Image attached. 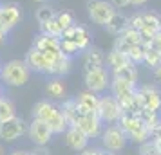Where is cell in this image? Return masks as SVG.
Instances as JSON below:
<instances>
[{
  "instance_id": "obj_1",
  "label": "cell",
  "mask_w": 161,
  "mask_h": 155,
  "mask_svg": "<svg viewBox=\"0 0 161 155\" xmlns=\"http://www.w3.org/2000/svg\"><path fill=\"white\" fill-rule=\"evenodd\" d=\"M33 117L42 119L44 123H47L54 135L64 133L67 130V126H69L65 117H64V114H62V110H60V106L54 105L53 101H49V99H40L38 103H35V106H33Z\"/></svg>"
},
{
  "instance_id": "obj_2",
  "label": "cell",
  "mask_w": 161,
  "mask_h": 155,
  "mask_svg": "<svg viewBox=\"0 0 161 155\" xmlns=\"http://www.w3.org/2000/svg\"><path fill=\"white\" fill-rule=\"evenodd\" d=\"M31 70L25 59H9L0 67V81L6 87H24L29 81Z\"/></svg>"
},
{
  "instance_id": "obj_3",
  "label": "cell",
  "mask_w": 161,
  "mask_h": 155,
  "mask_svg": "<svg viewBox=\"0 0 161 155\" xmlns=\"http://www.w3.org/2000/svg\"><path fill=\"white\" fill-rule=\"evenodd\" d=\"M118 125L125 132L127 139L130 141V142H134V144H141V142H145V141L150 139V130L143 125V121L136 114H127V112H123V116L119 117Z\"/></svg>"
},
{
  "instance_id": "obj_4",
  "label": "cell",
  "mask_w": 161,
  "mask_h": 155,
  "mask_svg": "<svg viewBox=\"0 0 161 155\" xmlns=\"http://www.w3.org/2000/svg\"><path fill=\"white\" fill-rule=\"evenodd\" d=\"M100 142H102V148L109 153H118L121 152L125 146H127V135L125 132L119 128V125H107L103 128L102 135H100Z\"/></svg>"
},
{
  "instance_id": "obj_5",
  "label": "cell",
  "mask_w": 161,
  "mask_h": 155,
  "mask_svg": "<svg viewBox=\"0 0 161 155\" xmlns=\"http://www.w3.org/2000/svg\"><path fill=\"white\" fill-rule=\"evenodd\" d=\"M110 70L107 67H96L91 70H83V81L87 90H92L96 94H102L110 87Z\"/></svg>"
},
{
  "instance_id": "obj_6",
  "label": "cell",
  "mask_w": 161,
  "mask_h": 155,
  "mask_svg": "<svg viewBox=\"0 0 161 155\" xmlns=\"http://www.w3.org/2000/svg\"><path fill=\"white\" fill-rule=\"evenodd\" d=\"M118 9L107 0H87V15L94 25H105Z\"/></svg>"
},
{
  "instance_id": "obj_7",
  "label": "cell",
  "mask_w": 161,
  "mask_h": 155,
  "mask_svg": "<svg viewBox=\"0 0 161 155\" xmlns=\"http://www.w3.org/2000/svg\"><path fill=\"white\" fill-rule=\"evenodd\" d=\"M123 116L121 105L114 96H100V105H98V117L103 121V125H116L119 117Z\"/></svg>"
},
{
  "instance_id": "obj_8",
  "label": "cell",
  "mask_w": 161,
  "mask_h": 155,
  "mask_svg": "<svg viewBox=\"0 0 161 155\" xmlns=\"http://www.w3.org/2000/svg\"><path fill=\"white\" fill-rule=\"evenodd\" d=\"M27 135H29V139L33 141L35 146H47L54 133L51 132L47 123H44L42 119L33 117L31 123H27Z\"/></svg>"
},
{
  "instance_id": "obj_9",
  "label": "cell",
  "mask_w": 161,
  "mask_h": 155,
  "mask_svg": "<svg viewBox=\"0 0 161 155\" xmlns=\"http://www.w3.org/2000/svg\"><path fill=\"white\" fill-rule=\"evenodd\" d=\"M58 54H45V52H40V51H36L35 47H31L29 52L25 54V63H27V67H29L31 72L47 74L49 72L51 63L54 61V58H56Z\"/></svg>"
},
{
  "instance_id": "obj_10",
  "label": "cell",
  "mask_w": 161,
  "mask_h": 155,
  "mask_svg": "<svg viewBox=\"0 0 161 155\" xmlns=\"http://www.w3.org/2000/svg\"><path fill=\"white\" fill-rule=\"evenodd\" d=\"M24 133H27V123L18 116L0 123V139L6 142H13V141L20 139Z\"/></svg>"
},
{
  "instance_id": "obj_11",
  "label": "cell",
  "mask_w": 161,
  "mask_h": 155,
  "mask_svg": "<svg viewBox=\"0 0 161 155\" xmlns=\"http://www.w3.org/2000/svg\"><path fill=\"white\" fill-rule=\"evenodd\" d=\"M22 20V9L15 2H8V4H0V27L2 29L13 31Z\"/></svg>"
},
{
  "instance_id": "obj_12",
  "label": "cell",
  "mask_w": 161,
  "mask_h": 155,
  "mask_svg": "<svg viewBox=\"0 0 161 155\" xmlns=\"http://www.w3.org/2000/svg\"><path fill=\"white\" fill-rule=\"evenodd\" d=\"M60 38L74 42L81 52L87 51L89 47H91V33H89V29L85 27V25H81V23H74V25H71L69 29L64 31V34H62Z\"/></svg>"
},
{
  "instance_id": "obj_13",
  "label": "cell",
  "mask_w": 161,
  "mask_h": 155,
  "mask_svg": "<svg viewBox=\"0 0 161 155\" xmlns=\"http://www.w3.org/2000/svg\"><path fill=\"white\" fill-rule=\"evenodd\" d=\"M138 97L143 108H150V110H161V90L156 85H141L138 87Z\"/></svg>"
},
{
  "instance_id": "obj_14",
  "label": "cell",
  "mask_w": 161,
  "mask_h": 155,
  "mask_svg": "<svg viewBox=\"0 0 161 155\" xmlns=\"http://www.w3.org/2000/svg\"><path fill=\"white\" fill-rule=\"evenodd\" d=\"M109 89H110V96L116 97L118 101H119V105H125L127 101H130L132 97L136 96L138 85H136V83H129V81H123V80L112 78Z\"/></svg>"
},
{
  "instance_id": "obj_15",
  "label": "cell",
  "mask_w": 161,
  "mask_h": 155,
  "mask_svg": "<svg viewBox=\"0 0 161 155\" xmlns=\"http://www.w3.org/2000/svg\"><path fill=\"white\" fill-rule=\"evenodd\" d=\"M76 126L87 135L89 139H100L103 128H105L103 121L98 117V114H94V112H92V114H87V116H83V117L78 121V125Z\"/></svg>"
},
{
  "instance_id": "obj_16",
  "label": "cell",
  "mask_w": 161,
  "mask_h": 155,
  "mask_svg": "<svg viewBox=\"0 0 161 155\" xmlns=\"http://www.w3.org/2000/svg\"><path fill=\"white\" fill-rule=\"evenodd\" d=\"M64 141H65L67 146L71 150H74V152L85 150L89 146V142H91V139L81 132L78 126H67V130L64 132Z\"/></svg>"
},
{
  "instance_id": "obj_17",
  "label": "cell",
  "mask_w": 161,
  "mask_h": 155,
  "mask_svg": "<svg viewBox=\"0 0 161 155\" xmlns=\"http://www.w3.org/2000/svg\"><path fill=\"white\" fill-rule=\"evenodd\" d=\"M76 103H78V108H80L81 116H87V114H98V105H100V94H96L92 90H83L78 96L74 97Z\"/></svg>"
},
{
  "instance_id": "obj_18",
  "label": "cell",
  "mask_w": 161,
  "mask_h": 155,
  "mask_svg": "<svg viewBox=\"0 0 161 155\" xmlns=\"http://www.w3.org/2000/svg\"><path fill=\"white\" fill-rule=\"evenodd\" d=\"M138 44H143V42H141V34H139V31L127 27V29H125L123 33L116 38L114 49L119 51V52H123V54H127L132 45H138Z\"/></svg>"
},
{
  "instance_id": "obj_19",
  "label": "cell",
  "mask_w": 161,
  "mask_h": 155,
  "mask_svg": "<svg viewBox=\"0 0 161 155\" xmlns=\"http://www.w3.org/2000/svg\"><path fill=\"white\" fill-rule=\"evenodd\" d=\"M33 47L40 52H45V54H58L60 52V38L40 33V34L35 38Z\"/></svg>"
},
{
  "instance_id": "obj_20",
  "label": "cell",
  "mask_w": 161,
  "mask_h": 155,
  "mask_svg": "<svg viewBox=\"0 0 161 155\" xmlns=\"http://www.w3.org/2000/svg\"><path fill=\"white\" fill-rule=\"evenodd\" d=\"M71 70H73V58H69V56L60 52L58 56L54 58V61L51 63V67H49L47 76H51V78H64Z\"/></svg>"
},
{
  "instance_id": "obj_21",
  "label": "cell",
  "mask_w": 161,
  "mask_h": 155,
  "mask_svg": "<svg viewBox=\"0 0 161 155\" xmlns=\"http://www.w3.org/2000/svg\"><path fill=\"white\" fill-rule=\"evenodd\" d=\"M58 106H60V110H62V114H64V117H65V121H67L69 126H76L78 121L83 117L80 108H78L76 99H64V103L58 105Z\"/></svg>"
},
{
  "instance_id": "obj_22",
  "label": "cell",
  "mask_w": 161,
  "mask_h": 155,
  "mask_svg": "<svg viewBox=\"0 0 161 155\" xmlns=\"http://www.w3.org/2000/svg\"><path fill=\"white\" fill-rule=\"evenodd\" d=\"M96 67H105V54L98 47H89L83 51V70H91Z\"/></svg>"
},
{
  "instance_id": "obj_23",
  "label": "cell",
  "mask_w": 161,
  "mask_h": 155,
  "mask_svg": "<svg viewBox=\"0 0 161 155\" xmlns=\"http://www.w3.org/2000/svg\"><path fill=\"white\" fill-rule=\"evenodd\" d=\"M103 27L107 29L109 34H112V36H119V34L129 27V16L123 15V13H119V11H116Z\"/></svg>"
},
{
  "instance_id": "obj_24",
  "label": "cell",
  "mask_w": 161,
  "mask_h": 155,
  "mask_svg": "<svg viewBox=\"0 0 161 155\" xmlns=\"http://www.w3.org/2000/svg\"><path fill=\"white\" fill-rule=\"evenodd\" d=\"M110 78L123 80V81L136 83V85H138V69H136V65H132V63H127V65L119 67L116 70H112V72H110Z\"/></svg>"
},
{
  "instance_id": "obj_25",
  "label": "cell",
  "mask_w": 161,
  "mask_h": 155,
  "mask_svg": "<svg viewBox=\"0 0 161 155\" xmlns=\"http://www.w3.org/2000/svg\"><path fill=\"white\" fill-rule=\"evenodd\" d=\"M45 94L49 99H64L65 97V85L62 81V78H51L45 83Z\"/></svg>"
},
{
  "instance_id": "obj_26",
  "label": "cell",
  "mask_w": 161,
  "mask_h": 155,
  "mask_svg": "<svg viewBox=\"0 0 161 155\" xmlns=\"http://www.w3.org/2000/svg\"><path fill=\"white\" fill-rule=\"evenodd\" d=\"M127 63H130V61H129V58L125 56L123 52L116 51V49H112V51L105 56V65L109 67L110 72H112V70H116V69H119V67L127 65Z\"/></svg>"
},
{
  "instance_id": "obj_27",
  "label": "cell",
  "mask_w": 161,
  "mask_h": 155,
  "mask_svg": "<svg viewBox=\"0 0 161 155\" xmlns=\"http://www.w3.org/2000/svg\"><path fill=\"white\" fill-rule=\"evenodd\" d=\"M141 16H143V27H148L152 31H161V15H158L156 11H141Z\"/></svg>"
},
{
  "instance_id": "obj_28",
  "label": "cell",
  "mask_w": 161,
  "mask_h": 155,
  "mask_svg": "<svg viewBox=\"0 0 161 155\" xmlns=\"http://www.w3.org/2000/svg\"><path fill=\"white\" fill-rule=\"evenodd\" d=\"M139 116V119L143 121V125L148 128V130H152L154 126L158 125L161 121V114H159V110H150V108H143V110L138 114Z\"/></svg>"
},
{
  "instance_id": "obj_29",
  "label": "cell",
  "mask_w": 161,
  "mask_h": 155,
  "mask_svg": "<svg viewBox=\"0 0 161 155\" xmlns=\"http://www.w3.org/2000/svg\"><path fill=\"white\" fill-rule=\"evenodd\" d=\"M143 65H147L150 70H154L156 67L161 65V52L158 49H154L150 45L145 47V58H143Z\"/></svg>"
},
{
  "instance_id": "obj_30",
  "label": "cell",
  "mask_w": 161,
  "mask_h": 155,
  "mask_svg": "<svg viewBox=\"0 0 161 155\" xmlns=\"http://www.w3.org/2000/svg\"><path fill=\"white\" fill-rule=\"evenodd\" d=\"M16 116V108H15V103L8 99V97L0 96V123L8 121V119L15 117Z\"/></svg>"
},
{
  "instance_id": "obj_31",
  "label": "cell",
  "mask_w": 161,
  "mask_h": 155,
  "mask_svg": "<svg viewBox=\"0 0 161 155\" xmlns=\"http://www.w3.org/2000/svg\"><path fill=\"white\" fill-rule=\"evenodd\" d=\"M145 44H138V45H132L130 49H129V52L125 54L127 58H129V61H130L132 65H141L143 63V58H145Z\"/></svg>"
},
{
  "instance_id": "obj_32",
  "label": "cell",
  "mask_w": 161,
  "mask_h": 155,
  "mask_svg": "<svg viewBox=\"0 0 161 155\" xmlns=\"http://www.w3.org/2000/svg\"><path fill=\"white\" fill-rule=\"evenodd\" d=\"M40 33H44V34H51V36L60 38L64 31H62V27L58 25L56 18H51V20H47V22H42V23H40Z\"/></svg>"
},
{
  "instance_id": "obj_33",
  "label": "cell",
  "mask_w": 161,
  "mask_h": 155,
  "mask_svg": "<svg viewBox=\"0 0 161 155\" xmlns=\"http://www.w3.org/2000/svg\"><path fill=\"white\" fill-rule=\"evenodd\" d=\"M54 16H56V9L51 8V6H47V4H42V6L36 9V22L38 23L47 22V20H51Z\"/></svg>"
},
{
  "instance_id": "obj_34",
  "label": "cell",
  "mask_w": 161,
  "mask_h": 155,
  "mask_svg": "<svg viewBox=\"0 0 161 155\" xmlns=\"http://www.w3.org/2000/svg\"><path fill=\"white\" fill-rule=\"evenodd\" d=\"M60 52L62 54H65L69 58H74L76 54H80V49H78V45L71 42V40H64V38H60Z\"/></svg>"
},
{
  "instance_id": "obj_35",
  "label": "cell",
  "mask_w": 161,
  "mask_h": 155,
  "mask_svg": "<svg viewBox=\"0 0 161 155\" xmlns=\"http://www.w3.org/2000/svg\"><path fill=\"white\" fill-rule=\"evenodd\" d=\"M56 22H58V25L62 27V31H65V29H69L71 25H74V16L71 15V13H67V11H56ZM64 34V33H62Z\"/></svg>"
},
{
  "instance_id": "obj_36",
  "label": "cell",
  "mask_w": 161,
  "mask_h": 155,
  "mask_svg": "<svg viewBox=\"0 0 161 155\" xmlns=\"http://www.w3.org/2000/svg\"><path fill=\"white\" fill-rule=\"evenodd\" d=\"M139 155H159V150L156 146V141L148 139L139 144Z\"/></svg>"
},
{
  "instance_id": "obj_37",
  "label": "cell",
  "mask_w": 161,
  "mask_h": 155,
  "mask_svg": "<svg viewBox=\"0 0 161 155\" xmlns=\"http://www.w3.org/2000/svg\"><path fill=\"white\" fill-rule=\"evenodd\" d=\"M129 27H130V29H136V31H139L141 27H143V16H141V11H136L134 15L129 16Z\"/></svg>"
},
{
  "instance_id": "obj_38",
  "label": "cell",
  "mask_w": 161,
  "mask_h": 155,
  "mask_svg": "<svg viewBox=\"0 0 161 155\" xmlns=\"http://www.w3.org/2000/svg\"><path fill=\"white\" fill-rule=\"evenodd\" d=\"M81 155H107V152L102 146H87L85 150L80 152Z\"/></svg>"
},
{
  "instance_id": "obj_39",
  "label": "cell",
  "mask_w": 161,
  "mask_h": 155,
  "mask_svg": "<svg viewBox=\"0 0 161 155\" xmlns=\"http://www.w3.org/2000/svg\"><path fill=\"white\" fill-rule=\"evenodd\" d=\"M150 47H154V49H158V51L161 52V31L156 33V36H154L152 42H150Z\"/></svg>"
},
{
  "instance_id": "obj_40",
  "label": "cell",
  "mask_w": 161,
  "mask_h": 155,
  "mask_svg": "<svg viewBox=\"0 0 161 155\" xmlns=\"http://www.w3.org/2000/svg\"><path fill=\"white\" fill-rule=\"evenodd\" d=\"M109 2L116 9H125V8H129V6H130V4H129V0H109Z\"/></svg>"
},
{
  "instance_id": "obj_41",
  "label": "cell",
  "mask_w": 161,
  "mask_h": 155,
  "mask_svg": "<svg viewBox=\"0 0 161 155\" xmlns=\"http://www.w3.org/2000/svg\"><path fill=\"white\" fill-rule=\"evenodd\" d=\"M31 155H49V150H47V146H35Z\"/></svg>"
},
{
  "instance_id": "obj_42",
  "label": "cell",
  "mask_w": 161,
  "mask_h": 155,
  "mask_svg": "<svg viewBox=\"0 0 161 155\" xmlns=\"http://www.w3.org/2000/svg\"><path fill=\"white\" fill-rule=\"evenodd\" d=\"M8 34H9L8 31L0 27V47H4V45H6V42H8Z\"/></svg>"
},
{
  "instance_id": "obj_43",
  "label": "cell",
  "mask_w": 161,
  "mask_h": 155,
  "mask_svg": "<svg viewBox=\"0 0 161 155\" xmlns=\"http://www.w3.org/2000/svg\"><path fill=\"white\" fill-rule=\"evenodd\" d=\"M147 2H148V0H129V4H130L132 8H143Z\"/></svg>"
},
{
  "instance_id": "obj_44",
  "label": "cell",
  "mask_w": 161,
  "mask_h": 155,
  "mask_svg": "<svg viewBox=\"0 0 161 155\" xmlns=\"http://www.w3.org/2000/svg\"><path fill=\"white\" fill-rule=\"evenodd\" d=\"M152 74H154V80H156V81L161 85V65H159V67H156V69L152 70Z\"/></svg>"
},
{
  "instance_id": "obj_45",
  "label": "cell",
  "mask_w": 161,
  "mask_h": 155,
  "mask_svg": "<svg viewBox=\"0 0 161 155\" xmlns=\"http://www.w3.org/2000/svg\"><path fill=\"white\" fill-rule=\"evenodd\" d=\"M9 155H31V152H25V150H13Z\"/></svg>"
},
{
  "instance_id": "obj_46",
  "label": "cell",
  "mask_w": 161,
  "mask_h": 155,
  "mask_svg": "<svg viewBox=\"0 0 161 155\" xmlns=\"http://www.w3.org/2000/svg\"><path fill=\"white\" fill-rule=\"evenodd\" d=\"M156 146H158V150H159V155H161V139L156 141Z\"/></svg>"
},
{
  "instance_id": "obj_47",
  "label": "cell",
  "mask_w": 161,
  "mask_h": 155,
  "mask_svg": "<svg viewBox=\"0 0 161 155\" xmlns=\"http://www.w3.org/2000/svg\"><path fill=\"white\" fill-rule=\"evenodd\" d=\"M33 2H36V4H47L49 0H33Z\"/></svg>"
},
{
  "instance_id": "obj_48",
  "label": "cell",
  "mask_w": 161,
  "mask_h": 155,
  "mask_svg": "<svg viewBox=\"0 0 161 155\" xmlns=\"http://www.w3.org/2000/svg\"><path fill=\"white\" fill-rule=\"evenodd\" d=\"M0 155H6V152H4V148L0 146Z\"/></svg>"
},
{
  "instance_id": "obj_49",
  "label": "cell",
  "mask_w": 161,
  "mask_h": 155,
  "mask_svg": "<svg viewBox=\"0 0 161 155\" xmlns=\"http://www.w3.org/2000/svg\"><path fill=\"white\" fill-rule=\"evenodd\" d=\"M107 155H118V153H109V152H107Z\"/></svg>"
}]
</instances>
